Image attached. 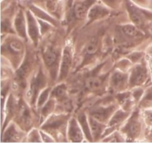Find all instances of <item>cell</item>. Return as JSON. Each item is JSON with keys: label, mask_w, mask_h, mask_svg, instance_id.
Returning a JSON list of instances; mask_svg holds the SVG:
<instances>
[{"label": "cell", "mask_w": 152, "mask_h": 143, "mask_svg": "<svg viewBox=\"0 0 152 143\" xmlns=\"http://www.w3.org/2000/svg\"><path fill=\"white\" fill-rule=\"evenodd\" d=\"M141 130V124L138 112H135L125 125L123 131L130 140L138 137Z\"/></svg>", "instance_id": "obj_1"}, {"label": "cell", "mask_w": 152, "mask_h": 143, "mask_svg": "<svg viewBox=\"0 0 152 143\" xmlns=\"http://www.w3.org/2000/svg\"><path fill=\"white\" fill-rule=\"evenodd\" d=\"M147 77L146 68L142 65H137L131 71L129 85L132 87L139 86L144 83Z\"/></svg>", "instance_id": "obj_2"}, {"label": "cell", "mask_w": 152, "mask_h": 143, "mask_svg": "<svg viewBox=\"0 0 152 143\" xmlns=\"http://www.w3.org/2000/svg\"><path fill=\"white\" fill-rule=\"evenodd\" d=\"M83 135L84 133L78 120H76L74 118L71 119L68 128V137L69 141L72 142H82L83 140Z\"/></svg>", "instance_id": "obj_3"}, {"label": "cell", "mask_w": 152, "mask_h": 143, "mask_svg": "<svg viewBox=\"0 0 152 143\" xmlns=\"http://www.w3.org/2000/svg\"><path fill=\"white\" fill-rule=\"evenodd\" d=\"M114 106H99L91 111L90 117L96 119L101 123H105L111 114H114Z\"/></svg>", "instance_id": "obj_4"}, {"label": "cell", "mask_w": 152, "mask_h": 143, "mask_svg": "<svg viewBox=\"0 0 152 143\" xmlns=\"http://www.w3.org/2000/svg\"><path fill=\"white\" fill-rule=\"evenodd\" d=\"M71 62H72V56H71V51L67 47L64 50L62 56V61H61L60 68H59V80H62L66 78L71 68Z\"/></svg>", "instance_id": "obj_5"}, {"label": "cell", "mask_w": 152, "mask_h": 143, "mask_svg": "<svg viewBox=\"0 0 152 143\" xmlns=\"http://www.w3.org/2000/svg\"><path fill=\"white\" fill-rule=\"evenodd\" d=\"M27 28H28V35L31 37L33 42L37 45L39 36V31L36 19L29 13L27 14Z\"/></svg>", "instance_id": "obj_6"}, {"label": "cell", "mask_w": 152, "mask_h": 143, "mask_svg": "<svg viewBox=\"0 0 152 143\" xmlns=\"http://www.w3.org/2000/svg\"><path fill=\"white\" fill-rule=\"evenodd\" d=\"M128 10L132 22L137 27L141 26L144 23L143 13L131 3H128Z\"/></svg>", "instance_id": "obj_7"}, {"label": "cell", "mask_w": 152, "mask_h": 143, "mask_svg": "<svg viewBox=\"0 0 152 143\" xmlns=\"http://www.w3.org/2000/svg\"><path fill=\"white\" fill-rule=\"evenodd\" d=\"M7 47H6V51L8 53L13 55V56L19 57L23 53L24 46L22 42L19 41L17 39H12L9 42L7 43Z\"/></svg>", "instance_id": "obj_8"}, {"label": "cell", "mask_w": 152, "mask_h": 143, "mask_svg": "<svg viewBox=\"0 0 152 143\" xmlns=\"http://www.w3.org/2000/svg\"><path fill=\"white\" fill-rule=\"evenodd\" d=\"M14 26L15 29H16V32L19 34V36L26 39V25H25V16H24V14L22 13V11H19L17 16H16L14 21Z\"/></svg>", "instance_id": "obj_9"}, {"label": "cell", "mask_w": 152, "mask_h": 143, "mask_svg": "<svg viewBox=\"0 0 152 143\" xmlns=\"http://www.w3.org/2000/svg\"><path fill=\"white\" fill-rule=\"evenodd\" d=\"M92 0H88L84 2L78 3L74 7V14L76 17L80 19H83L86 18V16L88 14L89 8L91 5L93 4Z\"/></svg>", "instance_id": "obj_10"}, {"label": "cell", "mask_w": 152, "mask_h": 143, "mask_svg": "<svg viewBox=\"0 0 152 143\" xmlns=\"http://www.w3.org/2000/svg\"><path fill=\"white\" fill-rule=\"evenodd\" d=\"M99 41L96 36L91 37L90 39L88 40L84 50L85 57L88 58L91 57L92 56L96 54L97 53L98 50H99Z\"/></svg>", "instance_id": "obj_11"}, {"label": "cell", "mask_w": 152, "mask_h": 143, "mask_svg": "<svg viewBox=\"0 0 152 143\" xmlns=\"http://www.w3.org/2000/svg\"><path fill=\"white\" fill-rule=\"evenodd\" d=\"M88 121L92 136L96 139L102 135V132L105 130V125H103V123H101L91 117H89Z\"/></svg>", "instance_id": "obj_12"}, {"label": "cell", "mask_w": 152, "mask_h": 143, "mask_svg": "<svg viewBox=\"0 0 152 143\" xmlns=\"http://www.w3.org/2000/svg\"><path fill=\"white\" fill-rule=\"evenodd\" d=\"M57 57L56 50L52 47H47L43 53V60L45 65L49 68H51L56 65L57 62Z\"/></svg>", "instance_id": "obj_13"}, {"label": "cell", "mask_w": 152, "mask_h": 143, "mask_svg": "<svg viewBox=\"0 0 152 143\" xmlns=\"http://www.w3.org/2000/svg\"><path fill=\"white\" fill-rule=\"evenodd\" d=\"M5 138L3 141H7V142H17L20 141L22 138V133L19 131L16 128L14 125H12L7 128L5 131L4 136H2V139Z\"/></svg>", "instance_id": "obj_14"}, {"label": "cell", "mask_w": 152, "mask_h": 143, "mask_svg": "<svg viewBox=\"0 0 152 143\" xmlns=\"http://www.w3.org/2000/svg\"><path fill=\"white\" fill-rule=\"evenodd\" d=\"M102 82H103V80L101 77L91 76L86 80L85 86L88 90H95L100 88L102 85Z\"/></svg>", "instance_id": "obj_15"}, {"label": "cell", "mask_w": 152, "mask_h": 143, "mask_svg": "<svg viewBox=\"0 0 152 143\" xmlns=\"http://www.w3.org/2000/svg\"><path fill=\"white\" fill-rule=\"evenodd\" d=\"M19 107V120L23 125L28 127L31 123V114H30L29 109L23 102H21Z\"/></svg>", "instance_id": "obj_16"}, {"label": "cell", "mask_w": 152, "mask_h": 143, "mask_svg": "<svg viewBox=\"0 0 152 143\" xmlns=\"http://www.w3.org/2000/svg\"><path fill=\"white\" fill-rule=\"evenodd\" d=\"M78 120L79 123H80V126H81L82 129H83V131L84 133V135H86V137L88 138V140H90L91 142L93 141L91 134V128H90V125H89V121L88 120L87 117H86V114H81L78 116Z\"/></svg>", "instance_id": "obj_17"}, {"label": "cell", "mask_w": 152, "mask_h": 143, "mask_svg": "<svg viewBox=\"0 0 152 143\" xmlns=\"http://www.w3.org/2000/svg\"><path fill=\"white\" fill-rule=\"evenodd\" d=\"M126 80H127V77L123 73L115 72L111 77V85L112 88H114L116 90H118L125 85Z\"/></svg>", "instance_id": "obj_18"}, {"label": "cell", "mask_w": 152, "mask_h": 143, "mask_svg": "<svg viewBox=\"0 0 152 143\" xmlns=\"http://www.w3.org/2000/svg\"><path fill=\"white\" fill-rule=\"evenodd\" d=\"M121 31L126 37H129V38H137L140 36V30L134 24V25L127 24V25H123L121 28Z\"/></svg>", "instance_id": "obj_19"}, {"label": "cell", "mask_w": 152, "mask_h": 143, "mask_svg": "<svg viewBox=\"0 0 152 143\" xmlns=\"http://www.w3.org/2000/svg\"><path fill=\"white\" fill-rule=\"evenodd\" d=\"M30 68H31V64L28 61H25L23 65L19 67L16 72V78L18 81L22 83L25 81L29 74Z\"/></svg>", "instance_id": "obj_20"}, {"label": "cell", "mask_w": 152, "mask_h": 143, "mask_svg": "<svg viewBox=\"0 0 152 143\" xmlns=\"http://www.w3.org/2000/svg\"><path fill=\"white\" fill-rule=\"evenodd\" d=\"M129 116V114L125 111H119L117 112H116L115 114H113L112 117L110 120L109 125L111 126H115L117 125L120 124L124 120H126V117H128Z\"/></svg>", "instance_id": "obj_21"}, {"label": "cell", "mask_w": 152, "mask_h": 143, "mask_svg": "<svg viewBox=\"0 0 152 143\" xmlns=\"http://www.w3.org/2000/svg\"><path fill=\"white\" fill-rule=\"evenodd\" d=\"M53 96L59 101H62L66 98V87L65 85H60L53 90Z\"/></svg>", "instance_id": "obj_22"}, {"label": "cell", "mask_w": 152, "mask_h": 143, "mask_svg": "<svg viewBox=\"0 0 152 143\" xmlns=\"http://www.w3.org/2000/svg\"><path fill=\"white\" fill-rule=\"evenodd\" d=\"M107 10H105L103 7L96 6V7L91 8V10L88 12V18H90L91 20L94 19H98L99 17H102L106 13Z\"/></svg>", "instance_id": "obj_23"}, {"label": "cell", "mask_w": 152, "mask_h": 143, "mask_svg": "<svg viewBox=\"0 0 152 143\" xmlns=\"http://www.w3.org/2000/svg\"><path fill=\"white\" fill-rule=\"evenodd\" d=\"M105 1H111V0H105Z\"/></svg>", "instance_id": "obj_24"}]
</instances>
